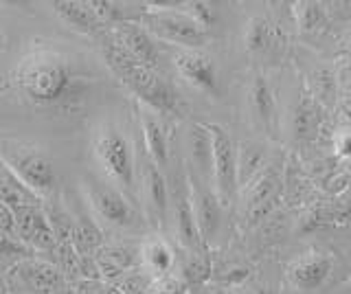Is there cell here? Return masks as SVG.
I'll return each instance as SVG.
<instances>
[{
    "label": "cell",
    "instance_id": "6da1fadb",
    "mask_svg": "<svg viewBox=\"0 0 351 294\" xmlns=\"http://www.w3.org/2000/svg\"><path fill=\"white\" fill-rule=\"evenodd\" d=\"M16 84L25 99L40 108L69 103L84 90V77L77 75L71 60L51 49H36L22 58Z\"/></svg>",
    "mask_w": 351,
    "mask_h": 294
},
{
    "label": "cell",
    "instance_id": "7a4b0ae2",
    "mask_svg": "<svg viewBox=\"0 0 351 294\" xmlns=\"http://www.w3.org/2000/svg\"><path fill=\"white\" fill-rule=\"evenodd\" d=\"M99 47H101L108 66L132 90V95L138 97L141 103L147 106V110L158 114L176 112V106H178L176 93L156 71L143 66L141 62H136L130 53H125L108 34L99 38Z\"/></svg>",
    "mask_w": 351,
    "mask_h": 294
},
{
    "label": "cell",
    "instance_id": "3957f363",
    "mask_svg": "<svg viewBox=\"0 0 351 294\" xmlns=\"http://www.w3.org/2000/svg\"><path fill=\"white\" fill-rule=\"evenodd\" d=\"M141 25L149 31L154 40L182 47V51H200L206 45V31L193 23L180 7H156L145 9Z\"/></svg>",
    "mask_w": 351,
    "mask_h": 294
},
{
    "label": "cell",
    "instance_id": "277c9868",
    "mask_svg": "<svg viewBox=\"0 0 351 294\" xmlns=\"http://www.w3.org/2000/svg\"><path fill=\"white\" fill-rule=\"evenodd\" d=\"M95 156L110 184H114L121 193L134 189V151L123 132H119L114 125L97 132Z\"/></svg>",
    "mask_w": 351,
    "mask_h": 294
},
{
    "label": "cell",
    "instance_id": "5b68a950",
    "mask_svg": "<svg viewBox=\"0 0 351 294\" xmlns=\"http://www.w3.org/2000/svg\"><path fill=\"white\" fill-rule=\"evenodd\" d=\"M204 127L208 130V136H211V169L217 189V200L230 202L235 198L237 173H239L235 143L222 125L206 123Z\"/></svg>",
    "mask_w": 351,
    "mask_h": 294
},
{
    "label": "cell",
    "instance_id": "8992f818",
    "mask_svg": "<svg viewBox=\"0 0 351 294\" xmlns=\"http://www.w3.org/2000/svg\"><path fill=\"white\" fill-rule=\"evenodd\" d=\"M3 162L33 193L40 195L42 200L53 193L58 178H55L53 162L44 156L42 151H33V149L9 151L3 158Z\"/></svg>",
    "mask_w": 351,
    "mask_h": 294
},
{
    "label": "cell",
    "instance_id": "52a82bcc",
    "mask_svg": "<svg viewBox=\"0 0 351 294\" xmlns=\"http://www.w3.org/2000/svg\"><path fill=\"white\" fill-rule=\"evenodd\" d=\"M108 36L112 38L125 53H130L136 62H141L143 66L154 69V71L158 69V64H160L158 45L141 23L121 20V23L112 25V29H108Z\"/></svg>",
    "mask_w": 351,
    "mask_h": 294
},
{
    "label": "cell",
    "instance_id": "ba28073f",
    "mask_svg": "<svg viewBox=\"0 0 351 294\" xmlns=\"http://www.w3.org/2000/svg\"><path fill=\"white\" fill-rule=\"evenodd\" d=\"M88 200H90L95 213L112 226H130L134 222V215L125 200V195L121 193L114 184L101 182V180H90L86 184Z\"/></svg>",
    "mask_w": 351,
    "mask_h": 294
},
{
    "label": "cell",
    "instance_id": "9c48e42d",
    "mask_svg": "<svg viewBox=\"0 0 351 294\" xmlns=\"http://www.w3.org/2000/svg\"><path fill=\"white\" fill-rule=\"evenodd\" d=\"M16 213V239L36 250H58V239L42 206H25Z\"/></svg>",
    "mask_w": 351,
    "mask_h": 294
},
{
    "label": "cell",
    "instance_id": "30bf717a",
    "mask_svg": "<svg viewBox=\"0 0 351 294\" xmlns=\"http://www.w3.org/2000/svg\"><path fill=\"white\" fill-rule=\"evenodd\" d=\"M334 268V261L327 253L321 250H310L301 257H296L288 266V281L299 292H314L323 288Z\"/></svg>",
    "mask_w": 351,
    "mask_h": 294
},
{
    "label": "cell",
    "instance_id": "8fae6325",
    "mask_svg": "<svg viewBox=\"0 0 351 294\" xmlns=\"http://www.w3.org/2000/svg\"><path fill=\"white\" fill-rule=\"evenodd\" d=\"M176 71L184 82L206 95H217V75L213 60L202 51H180L173 58Z\"/></svg>",
    "mask_w": 351,
    "mask_h": 294
},
{
    "label": "cell",
    "instance_id": "7c38bea8",
    "mask_svg": "<svg viewBox=\"0 0 351 294\" xmlns=\"http://www.w3.org/2000/svg\"><path fill=\"white\" fill-rule=\"evenodd\" d=\"M66 25H69L77 34L90 36V38H101L108 34V25L104 23L99 14L95 12V7L90 3H82V0H58V3H51Z\"/></svg>",
    "mask_w": 351,
    "mask_h": 294
},
{
    "label": "cell",
    "instance_id": "4fadbf2b",
    "mask_svg": "<svg viewBox=\"0 0 351 294\" xmlns=\"http://www.w3.org/2000/svg\"><path fill=\"white\" fill-rule=\"evenodd\" d=\"M20 283L33 294H53L64 286V275L58 266L40 259H27L16 268Z\"/></svg>",
    "mask_w": 351,
    "mask_h": 294
},
{
    "label": "cell",
    "instance_id": "5bb4252c",
    "mask_svg": "<svg viewBox=\"0 0 351 294\" xmlns=\"http://www.w3.org/2000/svg\"><path fill=\"white\" fill-rule=\"evenodd\" d=\"M0 202L7 204L11 211L25 206H42V198L33 193L3 160H0Z\"/></svg>",
    "mask_w": 351,
    "mask_h": 294
},
{
    "label": "cell",
    "instance_id": "9a60e30c",
    "mask_svg": "<svg viewBox=\"0 0 351 294\" xmlns=\"http://www.w3.org/2000/svg\"><path fill=\"white\" fill-rule=\"evenodd\" d=\"M143 191H145V198L152 206V211L158 215V220H162L167 215L169 191L162 176V169L149 156H145V160H143Z\"/></svg>",
    "mask_w": 351,
    "mask_h": 294
},
{
    "label": "cell",
    "instance_id": "2e32d148",
    "mask_svg": "<svg viewBox=\"0 0 351 294\" xmlns=\"http://www.w3.org/2000/svg\"><path fill=\"white\" fill-rule=\"evenodd\" d=\"M141 125H143V138H145V145H147V156L156 162L160 169H165L169 165V143H167V132H165L162 123L152 110H143Z\"/></svg>",
    "mask_w": 351,
    "mask_h": 294
},
{
    "label": "cell",
    "instance_id": "e0dca14e",
    "mask_svg": "<svg viewBox=\"0 0 351 294\" xmlns=\"http://www.w3.org/2000/svg\"><path fill=\"white\" fill-rule=\"evenodd\" d=\"M191 206H193V215L197 228H200V235L208 237L215 233V228L219 224V206H217V198L213 193H208L204 189H200L193 182L191 189Z\"/></svg>",
    "mask_w": 351,
    "mask_h": 294
},
{
    "label": "cell",
    "instance_id": "ac0fdd59",
    "mask_svg": "<svg viewBox=\"0 0 351 294\" xmlns=\"http://www.w3.org/2000/svg\"><path fill=\"white\" fill-rule=\"evenodd\" d=\"M176 228H178L180 242L186 248L189 250L200 248L202 235H200V228H197L195 215H193L191 195H178V198H176Z\"/></svg>",
    "mask_w": 351,
    "mask_h": 294
},
{
    "label": "cell",
    "instance_id": "d6986e66",
    "mask_svg": "<svg viewBox=\"0 0 351 294\" xmlns=\"http://www.w3.org/2000/svg\"><path fill=\"white\" fill-rule=\"evenodd\" d=\"M143 264L156 277H165L173 266V250L162 239H149L143 246Z\"/></svg>",
    "mask_w": 351,
    "mask_h": 294
},
{
    "label": "cell",
    "instance_id": "ffe728a7",
    "mask_svg": "<svg viewBox=\"0 0 351 294\" xmlns=\"http://www.w3.org/2000/svg\"><path fill=\"white\" fill-rule=\"evenodd\" d=\"M292 12L296 18V25H299L303 31H314L316 27H321L325 20L321 7L316 3H294Z\"/></svg>",
    "mask_w": 351,
    "mask_h": 294
},
{
    "label": "cell",
    "instance_id": "44dd1931",
    "mask_svg": "<svg viewBox=\"0 0 351 294\" xmlns=\"http://www.w3.org/2000/svg\"><path fill=\"white\" fill-rule=\"evenodd\" d=\"M252 101H255V108H257V112L263 117V119H268L270 117V110H272V95H270V88H268V84L263 82L261 77H257L255 86H252Z\"/></svg>",
    "mask_w": 351,
    "mask_h": 294
},
{
    "label": "cell",
    "instance_id": "7402d4cb",
    "mask_svg": "<svg viewBox=\"0 0 351 294\" xmlns=\"http://www.w3.org/2000/svg\"><path fill=\"white\" fill-rule=\"evenodd\" d=\"M266 40H268V27L261 18H255L246 29V47L250 51L261 49L263 45H266Z\"/></svg>",
    "mask_w": 351,
    "mask_h": 294
},
{
    "label": "cell",
    "instance_id": "603a6c76",
    "mask_svg": "<svg viewBox=\"0 0 351 294\" xmlns=\"http://www.w3.org/2000/svg\"><path fill=\"white\" fill-rule=\"evenodd\" d=\"M75 292L77 294H106L108 286L104 281H99L97 277H80L75 281Z\"/></svg>",
    "mask_w": 351,
    "mask_h": 294
},
{
    "label": "cell",
    "instance_id": "cb8c5ba5",
    "mask_svg": "<svg viewBox=\"0 0 351 294\" xmlns=\"http://www.w3.org/2000/svg\"><path fill=\"white\" fill-rule=\"evenodd\" d=\"M145 294H182V286L173 279H158L145 290Z\"/></svg>",
    "mask_w": 351,
    "mask_h": 294
},
{
    "label": "cell",
    "instance_id": "d4e9b609",
    "mask_svg": "<svg viewBox=\"0 0 351 294\" xmlns=\"http://www.w3.org/2000/svg\"><path fill=\"white\" fill-rule=\"evenodd\" d=\"M0 233L16 237V213L3 202H0Z\"/></svg>",
    "mask_w": 351,
    "mask_h": 294
},
{
    "label": "cell",
    "instance_id": "484cf974",
    "mask_svg": "<svg viewBox=\"0 0 351 294\" xmlns=\"http://www.w3.org/2000/svg\"><path fill=\"white\" fill-rule=\"evenodd\" d=\"M27 246L18 242L16 237H9L5 233H0V255H25Z\"/></svg>",
    "mask_w": 351,
    "mask_h": 294
},
{
    "label": "cell",
    "instance_id": "4316f807",
    "mask_svg": "<svg viewBox=\"0 0 351 294\" xmlns=\"http://www.w3.org/2000/svg\"><path fill=\"white\" fill-rule=\"evenodd\" d=\"M334 149L340 158H351V130H340L334 138Z\"/></svg>",
    "mask_w": 351,
    "mask_h": 294
},
{
    "label": "cell",
    "instance_id": "83f0119b",
    "mask_svg": "<svg viewBox=\"0 0 351 294\" xmlns=\"http://www.w3.org/2000/svg\"><path fill=\"white\" fill-rule=\"evenodd\" d=\"M53 294H77V292H75V288L66 286V283H64V286H62V288H58V290H55Z\"/></svg>",
    "mask_w": 351,
    "mask_h": 294
},
{
    "label": "cell",
    "instance_id": "f1b7e54d",
    "mask_svg": "<svg viewBox=\"0 0 351 294\" xmlns=\"http://www.w3.org/2000/svg\"><path fill=\"white\" fill-rule=\"evenodd\" d=\"M106 294H125L123 290H119V288H112V286H108V292Z\"/></svg>",
    "mask_w": 351,
    "mask_h": 294
},
{
    "label": "cell",
    "instance_id": "f546056e",
    "mask_svg": "<svg viewBox=\"0 0 351 294\" xmlns=\"http://www.w3.org/2000/svg\"><path fill=\"white\" fill-rule=\"evenodd\" d=\"M3 51H5V38L0 34V56H3Z\"/></svg>",
    "mask_w": 351,
    "mask_h": 294
}]
</instances>
